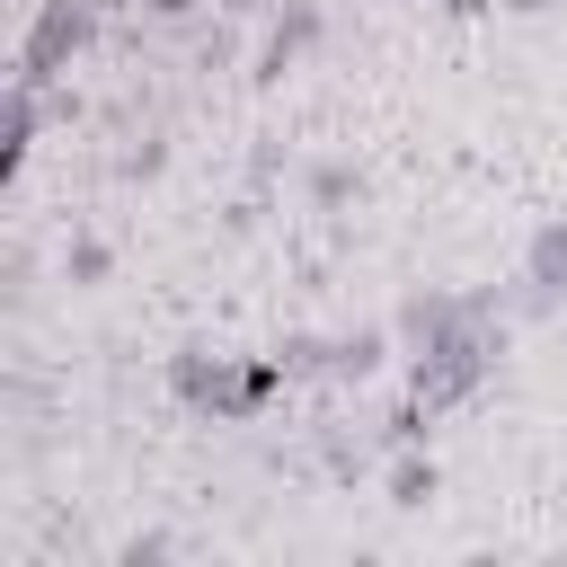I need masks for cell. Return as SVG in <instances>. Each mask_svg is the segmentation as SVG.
Listing matches in <instances>:
<instances>
[{
	"label": "cell",
	"instance_id": "6da1fadb",
	"mask_svg": "<svg viewBox=\"0 0 567 567\" xmlns=\"http://www.w3.org/2000/svg\"><path fill=\"white\" fill-rule=\"evenodd\" d=\"M89 27H97V0H44V18H35V35H27V80H53V71L89 44Z\"/></svg>",
	"mask_w": 567,
	"mask_h": 567
},
{
	"label": "cell",
	"instance_id": "7a4b0ae2",
	"mask_svg": "<svg viewBox=\"0 0 567 567\" xmlns=\"http://www.w3.org/2000/svg\"><path fill=\"white\" fill-rule=\"evenodd\" d=\"M532 284H540V292H558V284H567V230H549V239L532 248Z\"/></svg>",
	"mask_w": 567,
	"mask_h": 567
},
{
	"label": "cell",
	"instance_id": "3957f363",
	"mask_svg": "<svg viewBox=\"0 0 567 567\" xmlns=\"http://www.w3.org/2000/svg\"><path fill=\"white\" fill-rule=\"evenodd\" d=\"M390 496H399V505H425V496H434V470H425V461H399V470H390Z\"/></svg>",
	"mask_w": 567,
	"mask_h": 567
}]
</instances>
